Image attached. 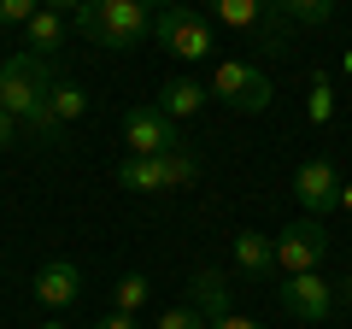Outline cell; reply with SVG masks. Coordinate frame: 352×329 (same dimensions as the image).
I'll return each mask as SVG.
<instances>
[{"mask_svg":"<svg viewBox=\"0 0 352 329\" xmlns=\"http://www.w3.org/2000/svg\"><path fill=\"white\" fill-rule=\"evenodd\" d=\"M71 24L82 30L94 47H141V41L153 36V12L147 6H135V0H82L71 12Z\"/></svg>","mask_w":352,"mask_h":329,"instance_id":"obj_1","label":"cell"},{"mask_svg":"<svg viewBox=\"0 0 352 329\" xmlns=\"http://www.w3.org/2000/svg\"><path fill=\"white\" fill-rule=\"evenodd\" d=\"M53 59H36V53H12V59H0V112H12L24 124L41 100L53 94Z\"/></svg>","mask_w":352,"mask_h":329,"instance_id":"obj_2","label":"cell"},{"mask_svg":"<svg viewBox=\"0 0 352 329\" xmlns=\"http://www.w3.org/2000/svg\"><path fill=\"white\" fill-rule=\"evenodd\" d=\"M153 41L170 47L176 59H206V53H212V24H206L194 6H159V12H153Z\"/></svg>","mask_w":352,"mask_h":329,"instance_id":"obj_3","label":"cell"},{"mask_svg":"<svg viewBox=\"0 0 352 329\" xmlns=\"http://www.w3.org/2000/svg\"><path fill=\"white\" fill-rule=\"evenodd\" d=\"M323 259H329V229L317 217H294L276 235V270H288V277H311Z\"/></svg>","mask_w":352,"mask_h":329,"instance_id":"obj_4","label":"cell"},{"mask_svg":"<svg viewBox=\"0 0 352 329\" xmlns=\"http://www.w3.org/2000/svg\"><path fill=\"white\" fill-rule=\"evenodd\" d=\"M212 94L223 106H235V112H264L270 106V76L258 65H247V59H223L212 71Z\"/></svg>","mask_w":352,"mask_h":329,"instance_id":"obj_5","label":"cell"},{"mask_svg":"<svg viewBox=\"0 0 352 329\" xmlns=\"http://www.w3.org/2000/svg\"><path fill=\"white\" fill-rule=\"evenodd\" d=\"M124 141H129V159H159V153L182 147V124L164 118L159 106H129L124 112Z\"/></svg>","mask_w":352,"mask_h":329,"instance_id":"obj_6","label":"cell"},{"mask_svg":"<svg viewBox=\"0 0 352 329\" xmlns=\"http://www.w3.org/2000/svg\"><path fill=\"white\" fill-rule=\"evenodd\" d=\"M294 194H300L305 217H323L340 206V194H346V182H340V171L329 159H305L300 171H294Z\"/></svg>","mask_w":352,"mask_h":329,"instance_id":"obj_7","label":"cell"},{"mask_svg":"<svg viewBox=\"0 0 352 329\" xmlns=\"http://www.w3.org/2000/svg\"><path fill=\"white\" fill-rule=\"evenodd\" d=\"M276 300H282V312L288 317H300V323H329V317H335V288H329L323 277H288L276 288Z\"/></svg>","mask_w":352,"mask_h":329,"instance_id":"obj_8","label":"cell"},{"mask_svg":"<svg viewBox=\"0 0 352 329\" xmlns=\"http://www.w3.org/2000/svg\"><path fill=\"white\" fill-rule=\"evenodd\" d=\"M188 306L206 317V323H223V317H235L229 306H235V288H229L223 270H194L188 277Z\"/></svg>","mask_w":352,"mask_h":329,"instance_id":"obj_9","label":"cell"},{"mask_svg":"<svg viewBox=\"0 0 352 329\" xmlns=\"http://www.w3.org/2000/svg\"><path fill=\"white\" fill-rule=\"evenodd\" d=\"M76 294H82V270H76L71 259H53V265L36 270V300L41 306L65 312V306H76Z\"/></svg>","mask_w":352,"mask_h":329,"instance_id":"obj_10","label":"cell"},{"mask_svg":"<svg viewBox=\"0 0 352 329\" xmlns=\"http://www.w3.org/2000/svg\"><path fill=\"white\" fill-rule=\"evenodd\" d=\"M65 30H71V18H65L59 6H41V12L24 24V53H36V59H53V53L65 47Z\"/></svg>","mask_w":352,"mask_h":329,"instance_id":"obj_11","label":"cell"},{"mask_svg":"<svg viewBox=\"0 0 352 329\" xmlns=\"http://www.w3.org/2000/svg\"><path fill=\"white\" fill-rule=\"evenodd\" d=\"M235 265L247 270V277H270V270H276V235L241 229V235H235Z\"/></svg>","mask_w":352,"mask_h":329,"instance_id":"obj_12","label":"cell"},{"mask_svg":"<svg viewBox=\"0 0 352 329\" xmlns=\"http://www.w3.org/2000/svg\"><path fill=\"white\" fill-rule=\"evenodd\" d=\"M206 94H212V89H200L194 76H170V83H164V94H159V112L182 124V118H194V112L206 106Z\"/></svg>","mask_w":352,"mask_h":329,"instance_id":"obj_13","label":"cell"},{"mask_svg":"<svg viewBox=\"0 0 352 329\" xmlns=\"http://www.w3.org/2000/svg\"><path fill=\"white\" fill-rule=\"evenodd\" d=\"M118 182L135 194H164V164L159 159H124L118 164Z\"/></svg>","mask_w":352,"mask_h":329,"instance_id":"obj_14","label":"cell"},{"mask_svg":"<svg viewBox=\"0 0 352 329\" xmlns=\"http://www.w3.org/2000/svg\"><path fill=\"white\" fill-rule=\"evenodd\" d=\"M159 164H164V189H182V182H194L200 177V153L182 141V147H170V153H159Z\"/></svg>","mask_w":352,"mask_h":329,"instance_id":"obj_15","label":"cell"},{"mask_svg":"<svg viewBox=\"0 0 352 329\" xmlns=\"http://www.w3.org/2000/svg\"><path fill=\"white\" fill-rule=\"evenodd\" d=\"M47 112L59 118V124H71V118L88 112V94L76 89V83H65V76H59V83H53V94H47Z\"/></svg>","mask_w":352,"mask_h":329,"instance_id":"obj_16","label":"cell"},{"mask_svg":"<svg viewBox=\"0 0 352 329\" xmlns=\"http://www.w3.org/2000/svg\"><path fill=\"white\" fill-rule=\"evenodd\" d=\"M276 12H282V24H305V30H317V24H329V18H335V6H329V0H282Z\"/></svg>","mask_w":352,"mask_h":329,"instance_id":"obj_17","label":"cell"},{"mask_svg":"<svg viewBox=\"0 0 352 329\" xmlns=\"http://www.w3.org/2000/svg\"><path fill=\"white\" fill-rule=\"evenodd\" d=\"M112 300H118V312H141V306H147V277H141V270H124V277H118V288H112Z\"/></svg>","mask_w":352,"mask_h":329,"instance_id":"obj_18","label":"cell"},{"mask_svg":"<svg viewBox=\"0 0 352 329\" xmlns=\"http://www.w3.org/2000/svg\"><path fill=\"white\" fill-rule=\"evenodd\" d=\"M217 18H223V24H235V30H264V6H252V0H223V6H217Z\"/></svg>","mask_w":352,"mask_h":329,"instance_id":"obj_19","label":"cell"},{"mask_svg":"<svg viewBox=\"0 0 352 329\" xmlns=\"http://www.w3.org/2000/svg\"><path fill=\"white\" fill-rule=\"evenodd\" d=\"M153 329H212V323H206V317L194 312L188 300H182V306H170V312H164V317H159V323H153Z\"/></svg>","mask_w":352,"mask_h":329,"instance_id":"obj_20","label":"cell"},{"mask_svg":"<svg viewBox=\"0 0 352 329\" xmlns=\"http://www.w3.org/2000/svg\"><path fill=\"white\" fill-rule=\"evenodd\" d=\"M36 12H41L36 0H0V24H30Z\"/></svg>","mask_w":352,"mask_h":329,"instance_id":"obj_21","label":"cell"},{"mask_svg":"<svg viewBox=\"0 0 352 329\" xmlns=\"http://www.w3.org/2000/svg\"><path fill=\"white\" fill-rule=\"evenodd\" d=\"M311 118H317V124L329 118V76H323V71L311 76Z\"/></svg>","mask_w":352,"mask_h":329,"instance_id":"obj_22","label":"cell"},{"mask_svg":"<svg viewBox=\"0 0 352 329\" xmlns=\"http://www.w3.org/2000/svg\"><path fill=\"white\" fill-rule=\"evenodd\" d=\"M94 329H141V323H135V317H124V312H106Z\"/></svg>","mask_w":352,"mask_h":329,"instance_id":"obj_23","label":"cell"},{"mask_svg":"<svg viewBox=\"0 0 352 329\" xmlns=\"http://www.w3.org/2000/svg\"><path fill=\"white\" fill-rule=\"evenodd\" d=\"M12 141H18V118L0 112V147H12Z\"/></svg>","mask_w":352,"mask_h":329,"instance_id":"obj_24","label":"cell"},{"mask_svg":"<svg viewBox=\"0 0 352 329\" xmlns=\"http://www.w3.org/2000/svg\"><path fill=\"white\" fill-rule=\"evenodd\" d=\"M212 329H258L252 317H223V323H212Z\"/></svg>","mask_w":352,"mask_h":329,"instance_id":"obj_25","label":"cell"},{"mask_svg":"<svg viewBox=\"0 0 352 329\" xmlns=\"http://www.w3.org/2000/svg\"><path fill=\"white\" fill-rule=\"evenodd\" d=\"M340 212H352V182H346V194H340Z\"/></svg>","mask_w":352,"mask_h":329,"instance_id":"obj_26","label":"cell"},{"mask_svg":"<svg viewBox=\"0 0 352 329\" xmlns=\"http://www.w3.org/2000/svg\"><path fill=\"white\" fill-rule=\"evenodd\" d=\"M41 329H65V323H59V317H47V323H41Z\"/></svg>","mask_w":352,"mask_h":329,"instance_id":"obj_27","label":"cell"},{"mask_svg":"<svg viewBox=\"0 0 352 329\" xmlns=\"http://www.w3.org/2000/svg\"><path fill=\"white\" fill-rule=\"evenodd\" d=\"M346 306H352V277H346Z\"/></svg>","mask_w":352,"mask_h":329,"instance_id":"obj_28","label":"cell"}]
</instances>
